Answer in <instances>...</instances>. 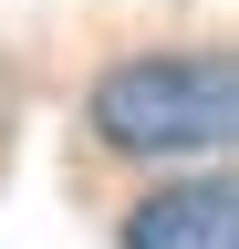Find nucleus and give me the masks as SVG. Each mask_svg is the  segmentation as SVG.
<instances>
[{"instance_id": "f03ea898", "label": "nucleus", "mask_w": 239, "mask_h": 249, "mask_svg": "<svg viewBox=\"0 0 239 249\" xmlns=\"http://www.w3.org/2000/svg\"><path fill=\"white\" fill-rule=\"evenodd\" d=\"M125 249H239V197L229 177H177L125 208Z\"/></svg>"}, {"instance_id": "f257e3e1", "label": "nucleus", "mask_w": 239, "mask_h": 249, "mask_svg": "<svg viewBox=\"0 0 239 249\" xmlns=\"http://www.w3.org/2000/svg\"><path fill=\"white\" fill-rule=\"evenodd\" d=\"M239 124V83L229 52H146L114 62L94 83V135L114 156H187V145H229Z\"/></svg>"}]
</instances>
